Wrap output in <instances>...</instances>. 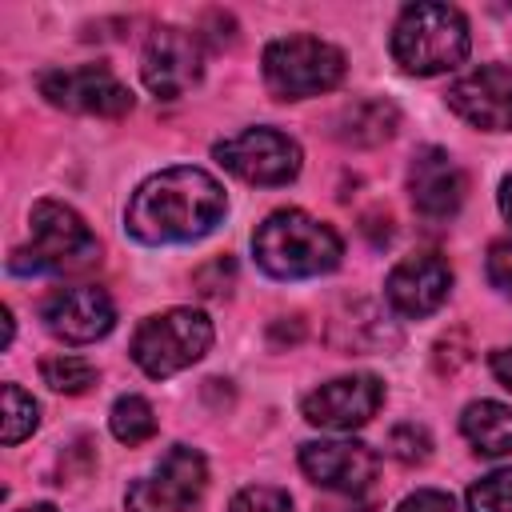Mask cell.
I'll return each instance as SVG.
<instances>
[{
	"instance_id": "1",
	"label": "cell",
	"mask_w": 512,
	"mask_h": 512,
	"mask_svg": "<svg viewBox=\"0 0 512 512\" xmlns=\"http://www.w3.org/2000/svg\"><path fill=\"white\" fill-rule=\"evenodd\" d=\"M228 212V196L220 188V180L204 168L192 164H176L164 168L156 176H148L124 212V228L128 236H136L140 244H188L208 236Z\"/></svg>"
},
{
	"instance_id": "2",
	"label": "cell",
	"mask_w": 512,
	"mask_h": 512,
	"mask_svg": "<svg viewBox=\"0 0 512 512\" xmlns=\"http://www.w3.org/2000/svg\"><path fill=\"white\" fill-rule=\"evenodd\" d=\"M252 256L272 280H312L340 264L344 244L332 224L304 208H276L252 236Z\"/></svg>"
},
{
	"instance_id": "3",
	"label": "cell",
	"mask_w": 512,
	"mask_h": 512,
	"mask_svg": "<svg viewBox=\"0 0 512 512\" xmlns=\"http://www.w3.org/2000/svg\"><path fill=\"white\" fill-rule=\"evenodd\" d=\"M468 56V20L452 4L420 0L396 16L392 28V60L412 76L452 72Z\"/></svg>"
},
{
	"instance_id": "4",
	"label": "cell",
	"mask_w": 512,
	"mask_h": 512,
	"mask_svg": "<svg viewBox=\"0 0 512 512\" xmlns=\"http://www.w3.org/2000/svg\"><path fill=\"white\" fill-rule=\"evenodd\" d=\"M32 244L16 248L8 268L28 276H68L84 272L100 260V244L84 216L60 200H36L32 204Z\"/></svg>"
},
{
	"instance_id": "5",
	"label": "cell",
	"mask_w": 512,
	"mask_h": 512,
	"mask_svg": "<svg viewBox=\"0 0 512 512\" xmlns=\"http://www.w3.org/2000/svg\"><path fill=\"white\" fill-rule=\"evenodd\" d=\"M212 348V320L200 308H168L132 332V360L144 376L164 380L192 368Z\"/></svg>"
},
{
	"instance_id": "6",
	"label": "cell",
	"mask_w": 512,
	"mask_h": 512,
	"mask_svg": "<svg viewBox=\"0 0 512 512\" xmlns=\"http://www.w3.org/2000/svg\"><path fill=\"white\" fill-rule=\"evenodd\" d=\"M264 84L276 100L324 96L344 80V52L320 36H280L264 48Z\"/></svg>"
},
{
	"instance_id": "7",
	"label": "cell",
	"mask_w": 512,
	"mask_h": 512,
	"mask_svg": "<svg viewBox=\"0 0 512 512\" xmlns=\"http://www.w3.org/2000/svg\"><path fill=\"white\" fill-rule=\"evenodd\" d=\"M212 156L244 184H260V188H280L288 180L300 176V164H304V152L300 144L280 132V128H244L228 140H220L212 148Z\"/></svg>"
},
{
	"instance_id": "8",
	"label": "cell",
	"mask_w": 512,
	"mask_h": 512,
	"mask_svg": "<svg viewBox=\"0 0 512 512\" xmlns=\"http://www.w3.org/2000/svg\"><path fill=\"white\" fill-rule=\"evenodd\" d=\"M36 88L52 108H64V112H76V116H100V120L128 116L132 104H136L128 84L104 64L48 68V72H40Z\"/></svg>"
},
{
	"instance_id": "9",
	"label": "cell",
	"mask_w": 512,
	"mask_h": 512,
	"mask_svg": "<svg viewBox=\"0 0 512 512\" xmlns=\"http://www.w3.org/2000/svg\"><path fill=\"white\" fill-rule=\"evenodd\" d=\"M204 488H208V460L188 444H172L160 456V464L152 468V476L128 492V508H136V512H188L192 504H200Z\"/></svg>"
},
{
	"instance_id": "10",
	"label": "cell",
	"mask_w": 512,
	"mask_h": 512,
	"mask_svg": "<svg viewBox=\"0 0 512 512\" xmlns=\"http://www.w3.org/2000/svg\"><path fill=\"white\" fill-rule=\"evenodd\" d=\"M204 76V48L196 32L184 28H160L148 36L144 56H140V80L152 96L176 100L188 88H196Z\"/></svg>"
},
{
	"instance_id": "11",
	"label": "cell",
	"mask_w": 512,
	"mask_h": 512,
	"mask_svg": "<svg viewBox=\"0 0 512 512\" xmlns=\"http://www.w3.org/2000/svg\"><path fill=\"white\" fill-rule=\"evenodd\" d=\"M384 404V384L372 372H356V376H336L320 388H312L300 404L304 420L328 432H352L364 428Z\"/></svg>"
},
{
	"instance_id": "12",
	"label": "cell",
	"mask_w": 512,
	"mask_h": 512,
	"mask_svg": "<svg viewBox=\"0 0 512 512\" xmlns=\"http://www.w3.org/2000/svg\"><path fill=\"white\" fill-rule=\"evenodd\" d=\"M40 320L64 344H92V340L112 332L116 304L96 284H72V288H56V292L44 296Z\"/></svg>"
},
{
	"instance_id": "13",
	"label": "cell",
	"mask_w": 512,
	"mask_h": 512,
	"mask_svg": "<svg viewBox=\"0 0 512 512\" xmlns=\"http://www.w3.org/2000/svg\"><path fill=\"white\" fill-rule=\"evenodd\" d=\"M452 292V268L448 260H440L436 252H416V256H404L388 280H384V296H388V308L404 320H424L432 316Z\"/></svg>"
},
{
	"instance_id": "14",
	"label": "cell",
	"mask_w": 512,
	"mask_h": 512,
	"mask_svg": "<svg viewBox=\"0 0 512 512\" xmlns=\"http://www.w3.org/2000/svg\"><path fill=\"white\" fill-rule=\"evenodd\" d=\"M448 108L480 132H512V72L480 64L448 88Z\"/></svg>"
},
{
	"instance_id": "15",
	"label": "cell",
	"mask_w": 512,
	"mask_h": 512,
	"mask_svg": "<svg viewBox=\"0 0 512 512\" xmlns=\"http://www.w3.org/2000/svg\"><path fill=\"white\" fill-rule=\"evenodd\" d=\"M300 468L312 484L356 496L376 480L380 456L360 440H312L300 448Z\"/></svg>"
},
{
	"instance_id": "16",
	"label": "cell",
	"mask_w": 512,
	"mask_h": 512,
	"mask_svg": "<svg viewBox=\"0 0 512 512\" xmlns=\"http://www.w3.org/2000/svg\"><path fill=\"white\" fill-rule=\"evenodd\" d=\"M464 192H468V176L464 168L436 144L420 148L408 164V196H412V208L424 216V220H448L460 212L464 204Z\"/></svg>"
},
{
	"instance_id": "17",
	"label": "cell",
	"mask_w": 512,
	"mask_h": 512,
	"mask_svg": "<svg viewBox=\"0 0 512 512\" xmlns=\"http://www.w3.org/2000/svg\"><path fill=\"white\" fill-rule=\"evenodd\" d=\"M460 432L476 456H508L512 452V408L500 400H472L460 412Z\"/></svg>"
},
{
	"instance_id": "18",
	"label": "cell",
	"mask_w": 512,
	"mask_h": 512,
	"mask_svg": "<svg viewBox=\"0 0 512 512\" xmlns=\"http://www.w3.org/2000/svg\"><path fill=\"white\" fill-rule=\"evenodd\" d=\"M400 124V112L392 100H356L348 104L340 116H336V140L344 144H356V148H372V144H384Z\"/></svg>"
},
{
	"instance_id": "19",
	"label": "cell",
	"mask_w": 512,
	"mask_h": 512,
	"mask_svg": "<svg viewBox=\"0 0 512 512\" xmlns=\"http://www.w3.org/2000/svg\"><path fill=\"white\" fill-rule=\"evenodd\" d=\"M108 428H112V436H116L120 444H144V440L156 436V408H152L144 396L128 392V396H120V400L112 404Z\"/></svg>"
},
{
	"instance_id": "20",
	"label": "cell",
	"mask_w": 512,
	"mask_h": 512,
	"mask_svg": "<svg viewBox=\"0 0 512 512\" xmlns=\"http://www.w3.org/2000/svg\"><path fill=\"white\" fill-rule=\"evenodd\" d=\"M40 376L52 392H68V396H80L96 384V368L84 360V356H72V352H56V356H44L40 360Z\"/></svg>"
},
{
	"instance_id": "21",
	"label": "cell",
	"mask_w": 512,
	"mask_h": 512,
	"mask_svg": "<svg viewBox=\"0 0 512 512\" xmlns=\"http://www.w3.org/2000/svg\"><path fill=\"white\" fill-rule=\"evenodd\" d=\"M36 400L20 388V384H4V416H0V440L4 444H20L24 436L36 432L40 416H36Z\"/></svg>"
},
{
	"instance_id": "22",
	"label": "cell",
	"mask_w": 512,
	"mask_h": 512,
	"mask_svg": "<svg viewBox=\"0 0 512 512\" xmlns=\"http://www.w3.org/2000/svg\"><path fill=\"white\" fill-rule=\"evenodd\" d=\"M468 512H512V464L480 476L468 488Z\"/></svg>"
},
{
	"instance_id": "23",
	"label": "cell",
	"mask_w": 512,
	"mask_h": 512,
	"mask_svg": "<svg viewBox=\"0 0 512 512\" xmlns=\"http://www.w3.org/2000/svg\"><path fill=\"white\" fill-rule=\"evenodd\" d=\"M228 512H292V496L276 484H248L232 496Z\"/></svg>"
},
{
	"instance_id": "24",
	"label": "cell",
	"mask_w": 512,
	"mask_h": 512,
	"mask_svg": "<svg viewBox=\"0 0 512 512\" xmlns=\"http://www.w3.org/2000/svg\"><path fill=\"white\" fill-rule=\"evenodd\" d=\"M388 448H392L396 460H404V464H420V460H428V452H432V436H428L424 424L408 420V424H396V428L388 432Z\"/></svg>"
},
{
	"instance_id": "25",
	"label": "cell",
	"mask_w": 512,
	"mask_h": 512,
	"mask_svg": "<svg viewBox=\"0 0 512 512\" xmlns=\"http://www.w3.org/2000/svg\"><path fill=\"white\" fill-rule=\"evenodd\" d=\"M488 280L504 300H512V240H496L488 248Z\"/></svg>"
},
{
	"instance_id": "26",
	"label": "cell",
	"mask_w": 512,
	"mask_h": 512,
	"mask_svg": "<svg viewBox=\"0 0 512 512\" xmlns=\"http://www.w3.org/2000/svg\"><path fill=\"white\" fill-rule=\"evenodd\" d=\"M396 512H456V500H452L448 492H436V488H420V492L404 496Z\"/></svg>"
},
{
	"instance_id": "27",
	"label": "cell",
	"mask_w": 512,
	"mask_h": 512,
	"mask_svg": "<svg viewBox=\"0 0 512 512\" xmlns=\"http://www.w3.org/2000/svg\"><path fill=\"white\" fill-rule=\"evenodd\" d=\"M232 272H236V268H232V260L224 256V260H212L208 268H200V272H196V284H200L204 296H224L228 284H232Z\"/></svg>"
},
{
	"instance_id": "28",
	"label": "cell",
	"mask_w": 512,
	"mask_h": 512,
	"mask_svg": "<svg viewBox=\"0 0 512 512\" xmlns=\"http://www.w3.org/2000/svg\"><path fill=\"white\" fill-rule=\"evenodd\" d=\"M492 376L512 392V344L500 348V352H492Z\"/></svg>"
},
{
	"instance_id": "29",
	"label": "cell",
	"mask_w": 512,
	"mask_h": 512,
	"mask_svg": "<svg viewBox=\"0 0 512 512\" xmlns=\"http://www.w3.org/2000/svg\"><path fill=\"white\" fill-rule=\"evenodd\" d=\"M500 212H504V220L512 224V172L500 180Z\"/></svg>"
},
{
	"instance_id": "30",
	"label": "cell",
	"mask_w": 512,
	"mask_h": 512,
	"mask_svg": "<svg viewBox=\"0 0 512 512\" xmlns=\"http://www.w3.org/2000/svg\"><path fill=\"white\" fill-rule=\"evenodd\" d=\"M4 344H12V312L4 308Z\"/></svg>"
},
{
	"instance_id": "31",
	"label": "cell",
	"mask_w": 512,
	"mask_h": 512,
	"mask_svg": "<svg viewBox=\"0 0 512 512\" xmlns=\"http://www.w3.org/2000/svg\"><path fill=\"white\" fill-rule=\"evenodd\" d=\"M24 512H56L52 504H32V508H24Z\"/></svg>"
},
{
	"instance_id": "32",
	"label": "cell",
	"mask_w": 512,
	"mask_h": 512,
	"mask_svg": "<svg viewBox=\"0 0 512 512\" xmlns=\"http://www.w3.org/2000/svg\"><path fill=\"white\" fill-rule=\"evenodd\" d=\"M128 512H136V508H128Z\"/></svg>"
}]
</instances>
